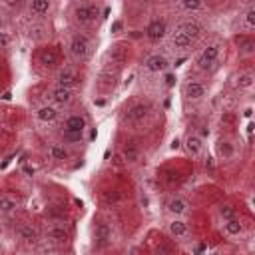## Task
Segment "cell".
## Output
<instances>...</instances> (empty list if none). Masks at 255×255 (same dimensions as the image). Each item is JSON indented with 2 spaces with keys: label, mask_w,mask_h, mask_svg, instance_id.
<instances>
[{
  "label": "cell",
  "mask_w": 255,
  "mask_h": 255,
  "mask_svg": "<svg viewBox=\"0 0 255 255\" xmlns=\"http://www.w3.org/2000/svg\"><path fill=\"white\" fill-rule=\"evenodd\" d=\"M68 48H70V56L76 62H86L90 58V54H92V42H90V38L86 34H80V32L70 38Z\"/></svg>",
  "instance_id": "cell-1"
},
{
  "label": "cell",
  "mask_w": 255,
  "mask_h": 255,
  "mask_svg": "<svg viewBox=\"0 0 255 255\" xmlns=\"http://www.w3.org/2000/svg\"><path fill=\"white\" fill-rule=\"evenodd\" d=\"M180 8H183V10H187V12H197V10L206 8V4H203L201 0H182Z\"/></svg>",
  "instance_id": "cell-30"
},
{
  "label": "cell",
  "mask_w": 255,
  "mask_h": 255,
  "mask_svg": "<svg viewBox=\"0 0 255 255\" xmlns=\"http://www.w3.org/2000/svg\"><path fill=\"white\" fill-rule=\"evenodd\" d=\"M94 241H96V247H106L112 241V225L106 221H100L94 229Z\"/></svg>",
  "instance_id": "cell-6"
},
{
  "label": "cell",
  "mask_w": 255,
  "mask_h": 255,
  "mask_svg": "<svg viewBox=\"0 0 255 255\" xmlns=\"http://www.w3.org/2000/svg\"><path fill=\"white\" fill-rule=\"evenodd\" d=\"M36 118H38L40 122L52 124V122H56V120H58V110H56V106H50V104L40 106V108L36 110Z\"/></svg>",
  "instance_id": "cell-18"
},
{
  "label": "cell",
  "mask_w": 255,
  "mask_h": 255,
  "mask_svg": "<svg viewBox=\"0 0 255 255\" xmlns=\"http://www.w3.org/2000/svg\"><path fill=\"white\" fill-rule=\"evenodd\" d=\"M172 46H174L176 50H189V48L193 46V40H189L187 36H183V34H180V32H174V36H172Z\"/></svg>",
  "instance_id": "cell-27"
},
{
  "label": "cell",
  "mask_w": 255,
  "mask_h": 255,
  "mask_svg": "<svg viewBox=\"0 0 255 255\" xmlns=\"http://www.w3.org/2000/svg\"><path fill=\"white\" fill-rule=\"evenodd\" d=\"M20 208V199L14 195H0V214L2 216H12Z\"/></svg>",
  "instance_id": "cell-12"
},
{
  "label": "cell",
  "mask_w": 255,
  "mask_h": 255,
  "mask_svg": "<svg viewBox=\"0 0 255 255\" xmlns=\"http://www.w3.org/2000/svg\"><path fill=\"white\" fill-rule=\"evenodd\" d=\"M0 74H2V64H0Z\"/></svg>",
  "instance_id": "cell-41"
},
{
  "label": "cell",
  "mask_w": 255,
  "mask_h": 255,
  "mask_svg": "<svg viewBox=\"0 0 255 255\" xmlns=\"http://www.w3.org/2000/svg\"><path fill=\"white\" fill-rule=\"evenodd\" d=\"M218 58H219V46L218 44H212L208 48H203L199 52V56H197V68L199 70H210L218 62Z\"/></svg>",
  "instance_id": "cell-4"
},
{
  "label": "cell",
  "mask_w": 255,
  "mask_h": 255,
  "mask_svg": "<svg viewBox=\"0 0 255 255\" xmlns=\"http://www.w3.org/2000/svg\"><path fill=\"white\" fill-rule=\"evenodd\" d=\"M243 24H245L247 30H253V28H255V4H251V6L247 8V12H245V16H243Z\"/></svg>",
  "instance_id": "cell-31"
},
{
  "label": "cell",
  "mask_w": 255,
  "mask_h": 255,
  "mask_svg": "<svg viewBox=\"0 0 255 255\" xmlns=\"http://www.w3.org/2000/svg\"><path fill=\"white\" fill-rule=\"evenodd\" d=\"M170 68V62L166 56L162 54H151L147 60H146V70L151 72V74H160V72H166Z\"/></svg>",
  "instance_id": "cell-8"
},
{
  "label": "cell",
  "mask_w": 255,
  "mask_h": 255,
  "mask_svg": "<svg viewBox=\"0 0 255 255\" xmlns=\"http://www.w3.org/2000/svg\"><path fill=\"white\" fill-rule=\"evenodd\" d=\"M16 233H18V237H20L24 243H36L38 237H40L38 229H36L32 223H20V225L16 227Z\"/></svg>",
  "instance_id": "cell-11"
},
{
  "label": "cell",
  "mask_w": 255,
  "mask_h": 255,
  "mask_svg": "<svg viewBox=\"0 0 255 255\" xmlns=\"http://www.w3.org/2000/svg\"><path fill=\"white\" fill-rule=\"evenodd\" d=\"M48 237L52 239V241H58V243L66 241V239H68V229H66V225H64V223H54L52 227L48 229Z\"/></svg>",
  "instance_id": "cell-23"
},
{
  "label": "cell",
  "mask_w": 255,
  "mask_h": 255,
  "mask_svg": "<svg viewBox=\"0 0 255 255\" xmlns=\"http://www.w3.org/2000/svg\"><path fill=\"white\" fill-rule=\"evenodd\" d=\"M156 251H158V255H174V245L168 241H162Z\"/></svg>",
  "instance_id": "cell-33"
},
{
  "label": "cell",
  "mask_w": 255,
  "mask_h": 255,
  "mask_svg": "<svg viewBox=\"0 0 255 255\" xmlns=\"http://www.w3.org/2000/svg\"><path fill=\"white\" fill-rule=\"evenodd\" d=\"M172 147L178 149V147H180V140H174V142H172Z\"/></svg>",
  "instance_id": "cell-40"
},
{
  "label": "cell",
  "mask_w": 255,
  "mask_h": 255,
  "mask_svg": "<svg viewBox=\"0 0 255 255\" xmlns=\"http://www.w3.org/2000/svg\"><path fill=\"white\" fill-rule=\"evenodd\" d=\"M223 231H225V235H227V237H237V235H241V233H243V223H241L237 218L227 219V221L223 223Z\"/></svg>",
  "instance_id": "cell-24"
},
{
  "label": "cell",
  "mask_w": 255,
  "mask_h": 255,
  "mask_svg": "<svg viewBox=\"0 0 255 255\" xmlns=\"http://www.w3.org/2000/svg\"><path fill=\"white\" fill-rule=\"evenodd\" d=\"M176 32H180V34H183V36H187L189 40H197L199 36H201V32H203V28L195 22V20H185V22H182L180 26H178V30Z\"/></svg>",
  "instance_id": "cell-10"
},
{
  "label": "cell",
  "mask_w": 255,
  "mask_h": 255,
  "mask_svg": "<svg viewBox=\"0 0 255 255\" xmlns=\"http://www.w3.org/2000/svg\"><path fill=\"white\" fill-rule=\"evenodd\" d=\"M22 255H28V253H22Z\"/></svg>",
  "instance_id": "cell-42"
},
{
  "label": "cell",
  "mask_w": 255,
  "mask_h": 255,
  "mask_svg": "<svg viewBox=\"0 0 255 255\" xmlns=\"http://www.w3.org/2000/svg\"><path fill=\"white\" fill-rule=\"evenodd\" d=\"M185 149H187L189 156L197 158L201 151H203V140H201L197 134H189V136L185 138Z\"/></svg>",
  "instance_id": "cell-17"
},
{
  "label": "cell",
  "mask_w": 255,
  "mask_h": 255,
  "mask_svg": "<svg viewBox=\"0 0 255 255\" xmlns=\"http://www.w3.org/2000/svg\"><path fill=\"white\" fill-rule=\"evenodd\" d=\"M62 136H64V140H66V142H72V144H76V142H80V140H82V134H70V132H62Z\"/></svg>",
  "instance_id": "cell-35"
},
{
  "label": "cell",
  "mask_w": 255,
  "mask_h": 255,
  "mask_svg": "<svg viewBox=\"0 0 255 255\" xmlns=\"http://www.w3.org/2000/svg\"><path fill=\"white\" fill-rule=\"evenodd\" d=\"M253 82H255V74H253V72H243V74H239L235 86H237L239 90H249V88L253 86Z\"/></svg>",
  "instance_id": "cell-29"
},
{
  "label": "cell",
  "mask_w": 255,
  "mask_h": 255,
  "mask_svg": "<svg viewBox=\"0 0 255 255\" xmlns=\"http://www.w3.org/2000/svg\"><path fill=\"white\" fill-rule=\"evenodd\" d=\"M38 62L44 66V68H56L58 62H60V56L54 48H42L38 52Z\"/></svg>",
  "instance_id": "cell-9"
},
{
  "label": "cell",
  "mask_w": 255,
  "mask_h": 255,
  "mask_svg": "<svg viewBox=\"0 0 255 255\" xmlns=\"http://www.w3.org/2000/svg\"><path fill=\"white\" fill-rule=\"evenodd\" d=\"M104 199H106V203H116V201H120V193L118 191H106Z\"/></svg>",
  "instance_id": "cell-34"
},
{
  "label": "cell",
  "mask_w": 255,
  "mask_h": 255,
  "mask_svg": "<svg viewBox=\"0 0 255 255\" xmlns=\"http://www.w3.org/2000/svg\"><path fill=\"white\" fill-rule=\"evenodd\" d=\"M168 231H170V235L172 237H183V235H187V223L183 221V219H174V221H170V225H168Z\"/></svg>",
  "instance_id": "cell-25"
},
{
  "label": "cell",
  "mask_w": 255,
  "mask_h": 255,
  "mask_svg": "<svg viewBox=\"0 0 255 255\" xmlns=\"http://www.w3.org/2000/svg\"><path fill=\"white\" fill-rule=\"evenodd\" d=\"M48 156L52 158L54 162H66L70 158V151L62 144H52V146L48 147Z\"/></svg>",
  "instance_id": "cell-21"
},
{
  "label": "cell",
  "mask_w": 255,
  "mask_h": 255,
  "mask_svg": "<svg viewBox=\"0 0 255 255\" xmlns=\"http://www.w3.org/2000/svg\"><path fill=\"white\" fill-rule=\"evenodd\" d=\"M219 216L227 221V219H233V218L237 216V210L231 206V203H223V206L219 208Z\"/></svg>",
  "instance_id": "cell-32"
},
{
  "label": "cell",
  "mask_w": 255,
  "mask_h": 255,
  "mask_svg": "<svg viewBox=\"0 0 255 255\" xmlns=\"http://www.w3.org/2000/svg\"><path fill=\"white\" fill-rule=\"evenodd\" d=\"M56 82L62 88H72L74 90V86L80 82V78H78V72L72 66H64V68H60V72L56 76Z\"/></svg>",
  "instance_id": "cell-7"
},
{
  "label": "cell",
  "mask_w": 255,
  "mask_h": 255,
  "mask_svg": "<svg viewBox=\"0 0 255 255\" xmlns=\"http://www.w3.org/2000/svg\"><path fill=\"white\" fill-rule=\"evenodd\" d=\"M166 84H168V86H174V84H176V76H174V74H168V76H166Z\"/></svg>",
  "instance_id": "cell-37"
},
{
  "label": "cell",
  "mask_w": 255,
  "mask_h": 255,
  "mask_svg": "<svg viewBox=\"0 0 255 255\" xmlns=\"http://www.w3.org/2000/svg\"><path fill=\"white\" fill-rule=\"evenodd\" d=\"M86 130V118L84 116H70L64 122V130L62 132H70V134H82Z\"/></svg>",
  "instance_id": "cell-16"
},
{
  "label": "cell",
  "mask_w": 255,
  "mask_h": 255,
  "mask_svg": "<svg viewBox=\"0 0 255 255\" xmlns=\"http://www.w3.org/2000/svg\"><path fill=\"white\" fill-rule=\"evenodd\" d=\"M122 158L128 162V164H136L140 160V147L136 142H126L124 149H122Z\"/></svg>",
  "instance_id": "cell-20"
},
{
  "label": "cell",
  "mask_w": 255,
  "mask_h": 255,
  "mask_svg": "<svg viewBox=\"0 0 255 255\" xmlns=\"http://www.w3.org/2000/svg\"><path fill=\"white\" fill-rule=\"evenodd\" d=\"M218 154H219L223 160H229V158H233V154H235L233 144H231L229 140H219V142H218Z\"/></svg>",
  "instance_id": "cell-28"
},
{
  "label": "cell",
  "mask_w": 255,
  "mask_h": 255,
  "mask_svg": "<svg viewBox=\"0 0 255 255\" xmlns=\"http://www.w3.org/2000/svg\"><path fill=\"white\" fill-rule=\"evenodd\" d=\"M253 128H255V126H253V122H249V124H247V136H251V134H253Z\"/></svg>",
  "instance_id": "cell-38"
},
{
  "label": "cell",
  "mask_w": 255,
  "mask_h": 255,
  "mask_svg": "<svg viewBox=\"0 0 255 255\" xmlns=\"http://www.w3.org/2000/svg\"><path fill=\"white\" fill-rule=\"evenodd\" d=\"M168 212L174 214V216H183V214L189 212V203L183 197H172L168 201Z\"/></svg>",
  "instance_id": "cell-19"
},
{
  "label": "cell",
  "mask_w": 255,
  "mask_h": 255,
  "mask_svg": "<svg viewBox=\"0 0 255 255\" xmlns=\"http://www.w3.org/2000/svg\"><path fill=\"white\" fill-rule=\"evenodd\" d=\"M183 92H185L187 100H201L203 96H206V86H203L201 82H197V80H189L185 84Z\"/></svg>",
  "instance_id": "cell-14"
},
{
  "label": "cell",
  "mask_w": 255,
  "mask_h": 255,
  "mask_svg": "<svg viewBox=\"0 0 255 255\" xmlns=\"http://www.w3.org/2000/svg\"><path fill=\"white\" fill-rule=\"evenodd\" d=\"M110 60H112V64H116V66H122L124 62H126V58H128V48L124 46V44H116L112 50H110Z\"/></svg>",
  "instance_id": "cell-22"
},
{
  "label": "cell",
  "mask_w": 255,
  "mask_h": 255,
  "mask_svg": "<svg viewBox=\"0 0 255 255\" xmlns=\"http://www.w3.org/2000/svg\"><path fill=\"white\" fill-rule=\"evenodd\" d=\"M243 114H245V118H251V114H253V110H251V108H247V110H245Z\"/></svg>",
  "instance_id": "cell-39"
},
{
  "label": "cell",
  "mask_w": 255,
  "mask_h": 255,
  "mask_svg": "<svg viewBox=\"0 0 255 255\" xmlns=\"http://www.w3.org/2000/svg\"><path fill=\"white\" fill-rule=\"evenodd\" d=\"M100 6L94 4V2H80L74 6V20L80 24V26H92L98 22L100 18Z\"/></svg>",
  "instance_id": "cell-2"
},
{
  "label": "cell",
  "mask_w": 255,
  "mask_h": 255,
  "mask_svg": "<svg viewBox=\"0 0 255 255\" xmlns=\"http://www.w3.org/2000/svg\"><path fill=\"white\" fill-rule=\"evenodd\" d=\"M166 34H168V24L164 18H154L146 26V38L149 42H160L166 38Z\"/></svg>",
  "instance_id": "cell-5"
},
{
  "label": "cell",
  "mask_w": 255,
  "mask_h": 255,
  "mask_svg": "<svg viewBox=\"0 0 255 255\" xmlns=\"http://www.w3.org/2000/svg\"><path fill=\"white\" fill-rule=\"evenodd\" d=\"M8 44H10V36L0 30V48H8Z\"/></svg>",
  "instance_id": "cell-36"
},
{
  "label": "cell",
  "mask_w": 255,
  "mask_h": 255,
  "mask_svg": "<svg viewBox=\"0 0 255 255\" xmlns=\"http://www.w3.org/2000/svg\"><path fill=\"white\" fill-rule=\"evenodd\" d=\"M235 44L239 48V54H243V56H251L255 52V40L249 34H239L235 38Z\"/></svg>",
  "instance_id": "cell-15"
},
{
  "label": "cell",
  "mask_w": 255,
  "mask_h": 255,
  "mask_svg": "<svg viewBox=\"0 0 255 255\" xmlns=\"http://www.w3.org/2000/svg\"><path fill=\"white\" fill-rule=\"evenodd\" d=\"M151 112V106L149 102H136V104H132L126 112V122L130 124H142Z\"/></svg>",
  "instance_id": "cell-3"
},
{
  "label": "cell",
  "mask_w": 255,
  "mask_h": 255,
  "mask_svg": "<svg viewBox=\"0 0 255 255\" xmlns=\"http://www.w3.org/2000/svg\"><path fill=\"white\" fill-rule=\"evenodd\" d=\"M52 100L56 102L58 106H68L70 102L74 100V90L72 88H62V86H56L52 90Z\"/></svg>",
  "instance_id": "cell-13"
},
{
  "label": "cell",
  "mask_w": 255,
  "mask_h": 255,
  "mask_svg": "<svg viewBox=\"0 0 255 255\" xmlns=\"http://www.w3.org/2000/svg\"><path fill=\"white\" fill-rule=\"evenodd\" d=\"M52 4H50V0H32L30 2V12H34L36 16H44L50 12Z\"/></svg>",
  "instance_id": "cell-26"
}]
</instances>
